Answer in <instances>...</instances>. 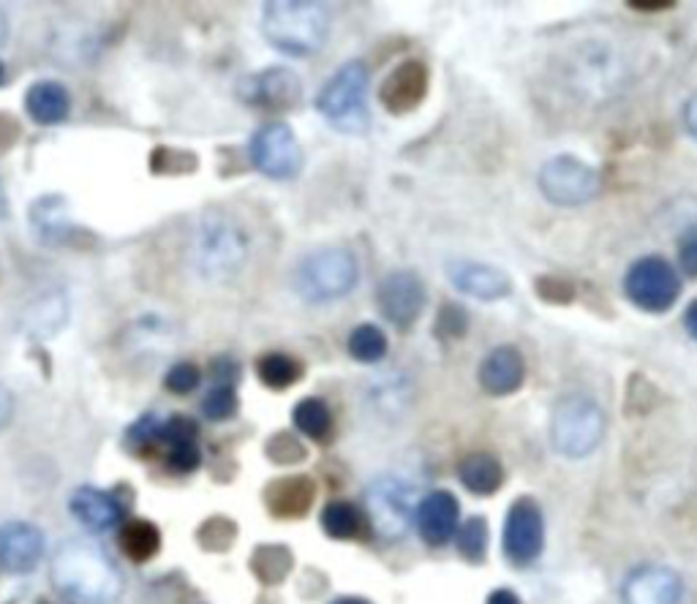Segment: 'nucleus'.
<instances>
[{"label":"nucleus","instance_id":"18","mask_svg":"<svg viewBox=\"0 0 697 604\" xmlns=\"http://www.w3.org/2000/svg\"><path fill=\"white\" fill-rule=\"evenodd\" d=\"M22 333L31 335L33 341H50L66 327L68 322V300L63 292H46L31 300L22 311Z\"/></svg>","mask_w":697,"mask_h":604},{"label":"nucleus","instance_id":"33","mask_svg":"<svg viewBox=\"0 0 697 604\" xmlns=\"http://www.w3.org/2000/svg\"><path fill=\"white\" fill-rule=\"evenodd\" d=\"M202 411H205L207 420H213V422L235 417V411H237L235 385H232V381H213L211 392H207L205 400H202Z\"/></svg>","mask_w":697,"mask_h":604},{"label":"nucleus","instance_id":"43","mask_svg":"<svg viewBox=\"0 0 697 604\" xmlns=\"http://www.w3.org/2000/svg\"><path fill=\"white\" fill-rule=\"evenodd\" d=\"M684 123H687V131L697 139V93L687 101V109H684Z\"/></svg>","mask_w":697,"mask_h":604},{"label":"nucleus","instance_id":"11","mask_svg":"<svg viewBox=\"0 0 697 604\" xmlns=\"http://www.w3.org/2000/svg\"><path fill=\"white\" fill-rule=\"evenodd\" d=\"M545 539L543 513H539L537 501L532 498H521L510 507L507 520H504V553L518 567H526L539 556Z\"/></svg>","mask_w":697,"mask_h":604},{"label":"nucleus","instance_id":"30","mask_svg":"<svg viewBox=\"0 0 697 604\" xmlns=\"http://www.w3.org/2000/svg\"><path fill=\"white\" fill-rule=\"evenodd\" d=\"M349 354L360 363H379L387 354V338L379 327L374 324H360L349 335Z\"/></svg>","mask_w":697,"mask_h":604},{"label":"nucleus","instance_id":"8","mask_svg":"<svg viewBox=\"0 0 697 604\" xmlns=\"http://www.w3.org/2000/svg\"><path fill=\"white\" fill-rule=\"evenodd\" d=\"M365 509L376 531L385 539H400L417 518L411 487L395 476L376 479L365 493Z\"/></svg>","mask_w":697,"mask_h":604},{"label":"nucleus","instance_id":"49","mask_svg":"<svg viewBox=\"0 0 697 604\" xmlns=\"http://www.w3.org/2000/svg\"><path fill=\"white\" fill-rule=\"evenodd\" d=\"M0 216H6V202H3V191H0Z\"/></svg>","mask_w":697,"mask_h":604},{"label":"nucleus","instance_id":"23","mask_svg":"<svg viewBox=\"0 0 697 604\" xmlns=\"http://www.w3.org/2000/svg\"><path fill=\"white\" fill-rule=\"evenodd\" d=\"M313 482L308 476H283L267 487V507L278 518H300L313 504Z\"/></svg>","mask_w":697,"mask_h":604},{"label":"nucleus","instance_id":"36","mask_svg":"<svg viewBox=\"0 0 697 604\" xmlns=\"http://www.w3.org/2000/svg\"><path fill=\"white\" fill-rule=\"evenodd\" d=\"M202 463V452L196 446V441H185V444L170 446V455H167V466L178 474H191Z\"/></svg>","mask_w":697,"mask_h":604},{"label":"nucleus","instance_id":"25","mask_svg":"<svg viewBox=\"0 0 697 604\" xmlns=\"http://www.w3.org/2000/svg\"><path fill=\"white\" fill-rule=\"evenodd\" d=\"M458 474H461L463 487H469L478 496H491L504 482L502 463L493 455H487V452H474V455L463 457Z\"/></svg>","mask_w":697,"mask_h":604},{"label":"nucleus","instance_id":"24","mask_svg":"<svg viewBox=\"0 0 697 604\" xmlns=\"http://www.w3.org/2000/svg\"><path fill=\"white\" fill-rule=\"evenodd\" d=\"M25 109L36 123L57 126L68 118L72 98H68V90L61 83L42 79V83H33L28 87Z\"/></svg>","mask_w":697,"mask_h":604},{"label":"nucleus","instance_id":"22","mask_svg":"<svg viewBox=\"0 0 697 604\" xmlns=\"http://www.w3.org/2000/svg\"><path fill=\"white\" fill-rule=\"evenodd\" d=\"M31 229L44 246H61L72 235L68 220V202L61 194H46L33 202L31 207Z\"/></svg>","mask_w":697,"mask_h":604},{"label":"nucleus","instance_id":"37","mask_svg":"<svg viewBox=\"0 0 697 604\" xmlns=\"http://www.w3.org/2000/svg\"><path fill=\"white\" fill-rule=\"evenodd\" d=\"M267 455H270L276 463H298L305 457V450L294 435L278 433L276 439L267 444Z\"/></svg>","mask_w":697,"mask_h":604},{"label":"nucleus","instance_id":"21","mask_svg":"<svg viewBox=\"0 0 697 604\" xmlns=\"http://www.w3.org/2000/svg\"><path fill=\"white\" fill-rule=\"evenodd\" d=\"M526 376V363L521 352L513 346L493 348L480 368V385L491 395H510L523 385Z\"/></svg>","mask_w":697,"mask_h":604},{"label":"nucleus","instance_id":"27","mask_svg":"<svg viewBox=\"0 0 697 604\" xmlns=\"http://www.w3.org/2000/svg\"><path fill=\"white\" fill-rule=\"evenodd\" d=\"M292 422L300 433H305L313 441H324L333 431V414H330L328 403L319 398L300 400L292 411Z\"/></svg>","mask_w":697,"mask_h":604},{"label":"nucleus","instance_id":"14","mask_svg":"<svg viewBox=\"0 0 697 604\" xmlns=\"http://www.w3.org/2000/svg\"><path fill=\"white\" fill-rule=\"evenodd\" d=\"M44 556V533L33 522H6L0 526V569L25 574L39 567Z\"/></svg>","mask_w":697,"mask_h":604},{"label":"nucleus","instance_id":"47","mask_svg":"<svg viewBox=\"0 0 697 604\" xmlns=\"http://www.w3.org/2000/svg\"><path fill=\"white\" fill-rule=\"evenodd\" d=\"M6 33H9V22H6V14L0 11V44L6 42Z\"/></svg>","mask_w":697,"mask_h":604},{"label":"nucleus","instance_id":"46","mask_svg":"<svg viewBox=\"0 0 697 604\" xmlns=\"http://www.w3.org/2000/svg\"><path fill=\"white\" fill-rule=\"evenodd\" d=\"M632 9H637V11H665V9H671L673 3H667V0H662V3H648V0H643V3H637V0H632Z\"/></svg>","mask_w":697,"mask_h":604},{"label":"nucleus","instance_id":"3","mask_svg":"<svg viewBox=\"0 0 697 604\" xmlns=\"http://www.w3.org/2000/svg\"><path fill=\"white\" fill-rule=\"evenodd\" d=\"M248 254V240L240 226L221 213H207L200 218L191 235L189 259L191 267L205 281H226L237 276Z\"/></svg>","mask_w":697,"mask_h":604},{"label":"nucleus","instance_id":"32","mask_svg":"<svg viewBox=\"0 0 697 604\" xmlns=\"http://www.w3.org/2000/svg\"><path fill=\"white\" fill-rule=\"evenodd\" d=\"M458 550L467 561L480 563L485 559V550H487V522L480 515L469 518L458 531Z\"/></svg>","mask_w":697,"mask_h":604},{"label":"nucleus","instance_id":"9","mask_svg":"<svg viewBox=\"0 0 697 604\" xmlns=\"http://www.w3.org/2000/svg\"><path fill=\"white\" fill-rule=\"evenodd\" d=\"M539 188L548 196L554 205L561 207H578L583 202L594 199L600 191V177L583 161L572 159V155H559V159L545 161L539 170Z\"/></svg>","mask_w":697,"mask_h":604},{"label":"nucleus","instance_id":"38","mask_svg":"<svg viewBox=\"0 0 697 604\" xmlns=\"http://www.w3.org/2000/svg\"><path fill=\"white\" fill-rule=\"evenodd\" d=\"M196 435H200L196 422L189 420V417H172V420H164V425H161V441L170 446L185 444V441H196Z\"/></svg>","mask_w":697,"mask_h":604},{"label":"nucleus","instance_id":"50","mask_svg":"<svg viewBox=\"0 0 697 604\" xmlns=\"http://www.w3.org/2000/svg\"><path fill=\"white\" fill-rule=\"evenodd\" d=\"M3 77H6V68H3V63H0V83H3Z\"/></svg>","mask_w":697,"mask_h":604},{"label":"nucleus","instance_id":"15","mask_svg":"<svg viewBox=\"0 0 697 604\" xmlns=\"http://www.w3.org/2000/svg\"><path fill=\"white\" fill-rule=\"evenodd\" d=\"M682 594V578L667 567H643L624 583V604H678Z\"/></svg>","mask_w":697,"mask_h":604},{"label":"nucleus","instance_id":"41","mask_svg":"<svg viewBox=\"0 0 697 604\" xmlns=\"http://www.w3.org/2000/svg\"><path fill=\"white\" fill-rule=\"evenodd\" d=\"M678 257H682V267L687 276L697 278V229L689 231L682 240V248H678Z\"/></svg>","mask_w":697,"mask_h":604},{"label":"nucleus","instance_id":"44","mask_svg":"<svg viewBox=\"0 0 697 604\" xmlns=\"http://www.w3.org/2000/svg\"><path fill=\"white\" fill-rule=\"evenodd\" d=\"M487 604H521V600H518V594H513V591L498 589L487 596Z\"/></svg>","mask_w":697,"mask_h":604},{"label":"nucleus","instance_id":"7","mask_svg":"<svg viewBox=\"0 0 697 604\" xmlns=\"http://www.w3.org/2000/svg\"><path fill=\"white\" fill-rule=\"evenodd\" d=\"M624 292L643 311L662 313L676 305L678 294H682V281H678L671 261L660 257H643L626 272Z\"/></svg>","mask_w":697,"mask_h":604},{"label":"nucleus","instance_id":"31","mask_svg":"<svg viewBox=\"0 0 697 604\" xmlns=\"http://www.w3.org/2000/svg\"><path fill=\"white\" fill-rule=\"evenodd\" d=\"M292 569V553L281 544H267V548H259L257 556H254V572L259 574L265 583H281L283 578Z\"/></svg>","mask_w":697,"mask_h":604},{"label":"nucleus","instance_id":"13","mask_svg":"<svg viewBox=\"0 0 697 604\" xmlns=\"http://www.w3.org/2000/svg\"><path fill=\"white\" fill-rule=\"evenodd\" d=\"M240 96L246 98L251 107L261 109H292L303 96V85L294 72L283 66L265 68L261 74L248 77L240 87Z\"/></svg>","mask_w":697,"mask_h":604},{"label":"nucleus","instance_id":"1","mask_svg":"<svg viewBox=\"0 0 697 604\" xmlns=\"http://www.w3.org/2000/svg\"><path fill=\"white\" fill-rule=\"evenodd\" d=\"M52 585L72 604H115L124 596V574L93 539H72L57 548Z\"/></svg>","mask_w":697,"mask_h":604},{"label":"nucleus","instance_id":"40","mask_svg":"<svg viewBox=\"0 0 697 604\" xmlns=\"http://www.w3.org/2000/svg\"><path fill=\"white\" fill-rule=\"evenodd\" d=\"M537 292L545 302H559V305H565V302L575 298V289L569 287L567 281H561V278H554V276L539 278Z\"/></svg>","mask_w":697,"mask_h":604},{"label":"nucleus","instance_id":"48","mask_svg":"<svg viewBox=\"0 0 697 604\" xmlns=\"http://www.w3.org/2000/svg\"><path fill=\"white\" fill-rule=\"evenodd\" d=\"M333 604H371V602L357 600V596H344V600H335Z\"/></svg>","mask_w":697,"mask_h":604},{"label":"nucleus","instance_id":"6","mask_svg":"<svg viewBox=\"0 0 697 604\" xmlns=\"http://www.w3.org/2000/svg\"><path fill=\"white\" fill-rule=\"evenodd\" d=\"M605 433V414L600 403L586 395H569L554 411L550 439L554 446L567 457H583L597 450Z\"/></svg>","mask_w":697,"mask_h":604},{"label":"nucleus","instance_id":"5","mask_svg":"<svg viewBox=\"0 0 697 604\" xmlns=\"http://www.w3.org/2000/svg\"><path fill=\"white\" fill-rule=\"evenodd\" d=\"M357 283V259L346 248H322L308 254L294 270V292L305 302L344 298Z\"/></svg>","mask_w":697,"mask_h":604},{"label":"nucleus","instance_id":"34","mask_svg":"<svg viewBox=\"0 0 697 604\" xmlns=\"http://www.w3.org/2000/svg\"><path fill=\"white\" fill-rule=\"evenodd\" d=\"M467 330H469V316L461 305H455V302L441 305L439 319H436V335H441V338H461Z\"/></svg>","mask_w":697,"mask_h":604},{"label":"nucleus","instance_id":"16","mask_svg":"<svg viewBox=\"0 0 697 604\" xmlns=\"http://www.w3.org/2000/svg\"><path fill=\"white\" fill-rule=\"evenodd\" d=\"M428 93V68L420 61H406L385 79L379 96L387 112L406 115L420 107Z\"/></svg>","mask_w":697,"mask_h":604},{"label":"nucleus","instance_id":"4","mask_svg":"<svg viewBox=\"0 0 697 604\" xmlns=\"http://www.w3.org/2000/svg\"><path fill=\"white\" fill-rule=\"evenodd\" d=\"M365 90H368V68L363 63H346L322 87L317 109L333 129L344 133H365L371 126Z\"/></svg>","mask_w":697,"mask_h":604},{"label":"nucleus","instance_id":"28","mask_svg":"<svg viewBox=\"0 0 697 604\" xmlns=\"http://www.w3.org/2000/svg\"><path fill=\"white\" fill-rule=\"evenodd\" d=\"M322 528L333 539H354L363 531V515L349 501H330L322 509Z\"/></svg>","mask_w":697,"mask_h":604},{"label":"nucleus","instance_id":"45","mask_svg":"<svg viewBox=\"0 0 697 604\" xmlns=\"http://www.w3.org/2000/svg\"><path fill=\"white\" fill-rule=\"evenodd\" d=\"M684 324H687L689 335L697 341V300L687 308V313H684Z\"/></svg>","mask_w":697,"mask_h":604},{"label":"nucleus","instance_id":"17","mask_svg":"<svg viewBox=\"0 0 697 604\" xmlns=\"http://www.w3.org/2000/svg\"><path fill=\"white\" fill-rule=\"evenodd\" d=\"M450 281L478 300H502L513 292V281L498 267L482 261H452Z\"/></svg>","mask_w":697,"mask_h":604},{"label":"nucleus","instance_id":"10","mask_svg":"<svg viewBox=\"0 0 697 604\" xmlns=\"http://www.w3.org/2000/svg\"><path fill=\"white\" fill-rule=\"evenodd\" d=\"M251 161L267 177L289 180L303 166V153H300L298 137L287 123H267L254 133Z\"/></svg>","mask_w":697,"mask_h":604},{"label":"nucleus","instance_id":"12","mask_svg":"<svg viewBox=\"0 0 697 604\" xmlns=\"http://www.w3.org/2000/svg\"><path fill=\"white\" fill-rule=\"evenodd\" d=\"M376 302H379V311L390 319L395 327L406 330L420 319L422 308H426V283L411 270L390 272L379 283Z\"/></svg>","mask_w":697,"mask_h":604},{"label":"nucleus","instance_id":"35","mask_svg":"<svg viewBox=\"0 0 697 604\" xmlns=\"http://www.w3.org/2000/svg\"><path fill=\"white\" fill-rule=\"evenodd\" d=\"M164 385L174 395H189L194 392L196 385H200V368L194 363H178L172 365L170 374H167Z\"/></svg>","mask_w":697,"mask_h":604},{"label":"nucleus","instance_id":"20","mask_svg":"<svg viewBox=\"0 0 697 604\" xmlns=\"http://www.w3.org/2000/svg\"><path fill=\"white\" fill-rule=\"evenodd\" d=\"M458 515H461V507H458L455 496L447 490H433L417 507V522H420L422 539L428 544H444L455 533Z\"/></svg>","mask_w":697,"mask_h":604},{"label":"nucleus","instance_id":"42","mask_svg":"<svg viewBox=\"0 0 697 604\" xmlns=\"http://www.w3.org/2000/svg\"><path fill=\"white\" fill-rule=\"evenodd\" d=\"M11 420H14V395L0 381V431L9 428Z\"/></svg>","mask_w":697,"mask_h":604},{"label":"nucleus","instance_id":"39","mask_svg":"<svg viewBox=\"0 0 697 604\" xmlns=\"http://www.w3.org/2000/svg\"><path fill=\"white\" fill-rule=\"evenodd\" d=\"M161 425H164V420H161L159 414L142 417V420H139L137 425H131L129 439H131L137 446H150V444H156V441H161Z\"/></svg>","mask_w":697,"mask_h":604},{"label":"nucleus","instance_id":"2","mask_svg":"<svg viewBox=\"0 0 697 604\" xmlns=\"http://www.w3.org/2000/svg\"><path fill=\"white\" fill-rule=\"evenodd\" d=\"M265 39L287 55H313L330 33V9L313 0H272L261 14Z\"/></svg>","mask_w":697,"mask_h":604},{"label":"nucleus","instance_id":"29","mask_svg":"<svg viewBox=\"0 0 697 604\" xmlns=\"http://www.w3.org/2000/svg\"><path fill=\"white\" fill-rule=\"evenodd\" d=\"M257 374L267 387L287 389V387H292L300 376H303V365H300L294 357H289V354L272 352L259 359Z\"/></svg>","mask_w":697,"mask_h":604},{"label":"nucleus","instance_id":"19","mask_svg":"<svg viewBox=\"0 0 697 604\" xmlns=\"http://www.w3.org/2000/svg\"><path fill=\"white\" fill-rule=\"evenodd\" d=\"M68 507H72L74 518L90 531H112L124 520V507L118 504V498L98 490V487H79Z\"/></svg>","mask_w":697,"mask_h":604},{"label":"nucleus","instance_id":"26","mask_svg":"<svg viewBox=\"0 0 697 604\" xmlns=\"http://www.w3.org/2000/svg\"><path fill=\"white\" fill-rule=\"evenodd\" d=\"M120 548L131 561L142 563L153 559L161 548V531L150 520H131L120 531Z\"/></svg>","mask_w":697,"mask_h":604}]
</instances>
